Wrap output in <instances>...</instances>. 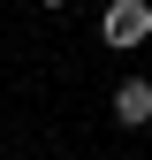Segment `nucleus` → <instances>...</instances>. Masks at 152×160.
I'll list each match as a JSON object with an SVG mask.
<instances>
[{
  "label": "nucleus",
  "instance_id": "nucleus-2",
  "mask_svg": "<svg viewBox=\"0 0 152 160\" xmlns=\"http://www.w3.org/2000/svg\"><path fill=\"white\" fill-rule=\"evenodd\" d=\"M114 122L122 130H145L152 122V84L145 76H122V84H114Z\"/></svg>",
  "mask_w": 152,
  "mask_h": 160
},
{
  "label": "nucleus",
  "instance_id": "nucleus-1",
  "mask_svg": "<svg viewBox=\"0 0 152 160\" xmlns=\"http://www.w3.org/2000/svg\"><path fill=\"white\" fill-rule=\"evenodd\" d=\"M99 38H107L114 53L145 46V38H152V0H107V15H99Z\"/></svg>",
  "mask_w": 152,
  "mask_h": 160
},
{
  "label": "nucleus",
  "instance_id": "nucleus-3",
  "mask_svg": "<svg viewBox=\"0 0 152 160\" xmlns=\"http://www.w3.org/2000/svg\"><path fill=\"white\" fill-rule=\"evenodd\" d=\"M31 8H61V0H31Z\"/></svg>",
  "mask_w": 152,
  "mask_h": 160
},
{
  "label": "nucleus",
  "instance_id": "nucleus-4",
  "mask_svg": "<svg viewBox=\"0 0 152 160\" xmlns=\"http://www.w3.org/2000/svg\"><path fill=\"white\" fill-rule=\"evenodd\" d=\"M0 160H15V152H0Z\"/></svg>",
  "mask_w": 152,
  "mask_h": 160
}]
</instances>
